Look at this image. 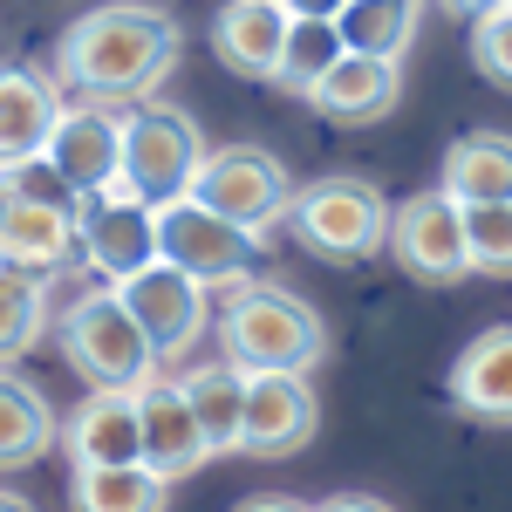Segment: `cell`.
Wrapping results in <instances>:
<instances>
[{"label":"cell","mask_w":512,"mask_h":512,"mask_svg":"<svg viewBox=\"0 0 512 512\" xmlns=\"http://www.w3.org/2000/svg\"><path fill=\"white\" fill-rule=\"evenodd\" d=\"M178 69V21L144 0H103L76 14L55 41V89L69 103L130 110L158 96V82Z\"/></svg>","instance_id":"1"},{"label":"cell","mask_w":512,"mask_h":512,"mask_svg":"<svg viewBox=\"0 0 512 512\" xmlns=\"http://www.w3.org/2000/svg\"><path fill=\"white\" fill-rule=\"evenodd\" d=\"M219 355L246 369V376H308L328 362V321L294 294V287H274V280H246L226 294L219 308Z\"/></svg>","instance_id":"2"},{"label":"cell","mask_w":512,"mask_h":512,"mask_svg":"<svg viewBox=\"0 0 512 512\" xmlns=\"http://www.w3.org/2000/svg\"><path fill=\"white\" fill-rule=\"evenodd\" d=\"M287 233L301 239L315 260H328V267L376 260L383 239H390V198H383V185H369L362 171H328V178L294 185Z\"/></svg>","instance_id":"3"},{"label":"cell","mask_w":512,"mask_h":512,"mask_svg":"<svg viewBox=\"0 0 512 512\" xmlns=\"http://www.w3.org/2000/svg\"><path fill=\"white\" fill-rule=\"evenodd\" d=\"M205 130H198L192 110H178V103H164V96H144V103H130L123 110V171L110 192L137 198V205H171V198L192 192L198 164H205Z\"/></svg>","instance_id":"4"},{"label":"cell","mask_w":512,"mask_h":512,"mask_svg":"<svg viewBox=\"0 0 512 512\" xmlns=\"http://www.w3.org/2000/svg\"><path fill=\"white\" fill-rule=\"evenodd\" d=\"M55 342L69 355V369H76L89 390H144L151 376H158V355L144 342V328L130 321V308L117 301V287H96V294H82L69 301L62 315H55Z\"/></svg>","instance_id":"5"},{"label":"cell","mask_w":512,"mask_h":512,"mask_svg":"<svg viewBox=\"0 0 512 512\" xmlns=\"http://www.w3.org/2000/svg\"><path fill=\"white\" fill-rule=\"evenodd\" d=\"M205 212H219L226 226L239 233L267 239L274 226H287V205H294V178H287V164L274 151H260V144H226V151H205L198 164L192 192Z\"/></svg>","instance_id":"6"},{"label":"cell","mask_w":512,"mask_h":512,"mask_svg":"<svg viewBox=\"0 0 512 512\" xmlns=\"http://www.w3.org/2000/svg\"><path fill=\"white\" fill-rule=\"evenodd\" d=\"M158 260L178 267L185 280H198L205 294H219V287L233 294L260 274V239L226 226L198 198H171V205H158Z\"/></svg>","instance_id":"7"},{"label":"cell","mask_w":512,"mask_h":512,"mask_svg":"<svg viewBox=\"0 0 512 512\" xmlns=\"http://www.w3.org/2000/svg\"><path fill=\"white\" fill-rule=\"evenodd\" d=\"M390 260L403 267L410 280H424V287H458V280L472 274V253H465V205L458 198L431 192H410L390 205Z\"/></svg>","instance_id":"8"},{"label":"cell","mask_w":512,"mask_h":512,"mask_svg":"<svg viewBox=\"0 0 512 512\" xmlns=\"http://www.w3.org/2000/svg\"><path fill=\"white\" fill-rule=\"evenodd\" d=\"M76 260L103 287H123L144 267H158V212L123 192H89L76 205Z\"/></svg>","instance_id":"9"},{"label":"cell","mask_w":512,"mask_h":512,"mask_svg":"<svg viewBox=\"0 0 512 512\" xmlns=\"http://www.w3.org/2000/svg\"><path fill=\"white\" fill-rule=\"evenodd\" d=\"M117 301L130 308V321L144 328V342H151V355L164 362H185V355L205 342V328H212V294L198 287V280H185L178 267H144L137 280H123Z\"/></svg>","instance_id":"10"},{"label":"cell","mask_w":512,"mask_h":512,"mask_svg":"<svg viewBox=\"0 0 512 512\" xmlns=\"http://www.w3.org/2000/svg\"><path fill=\"white\" fill-rule=\"evenodd\" d=\"M321 431V396L308 376H246V417H239V451L246 458H294V451H308Z\"/></svg>","instance_id":"11"},{"label":"cell","mask_w":512,"mask_h":512,"mask_svg":"<svg viewBox=\"0 0 512 512\" xmlns=\"http://www.w3.org/2000/svg\"><path fill=\"white\" fill-rule=\"evenodd\" d=\"M41 158L62 171V185L76 198L110 192L123 171V117L103 103H62V117L48 130V151Z\"/></svg>","instance_id":"12"},{"label":"cell","mask_w":512,"mask_h":512,"mask_svg":"<svg viewBox=\"0 0 512 512\" xmlns=\"http://www.w3.org/2000/svg\"><path fill=\"white\" fill-rule=\"evenodd\" d=\"M137 396V431H144V472H158L164 485L171 478H192L212 465V444H205V431H198L192 403H185V390H178V376H151Z\"/></svg>","instance_id":"13"},{"label":"cell","mask_w":512,"mask_h":512,"mask_svg":"<svg viewBox=\"0 0 512 512\" xmlns=\"http://www.w3.org/2000/svg\"><path fill=\"white\" fill-rule=\"evenodd\" d=\"M62 458L76 472H117V465H144V431H137V396L123 390H89L62 417Z\"/></svg>","instance_id":"14"},{"label":"cell","mask_w":512,"mask_h":512,"mask_svg":"<svg viewBox=\"0 0 512 512\" xmlns=\"http://www.w3.org/2000/svg\"><path fill=\"white\" fill-rule=\"evenodd\" d=\"M62 103L69 96L55 89V76H41L28 62H0V171L48 151V130L62 117Z\"/></svg>","instance_id":"15"},{"label":"cell","mask_w":512,"mask_h":512,"mask_svg":"<svg viewBox=\"0 0 512 512\" xmlns=\"http://www.w3.org/2000/svg\"><path fill=\"white\" fill-rule=\"evenodd\" d=\"M396 96H403V62H376V55L342 48V62L308 89V110L328 123H376L396 110Z\"/></svg>","instance_id":"16"},{"label":"cell","mask_w":512,"mask_h":512,"mask_svg":"<svg viewBox=\"0 0 512 512\" xmlns=\"http://www.w3.org/2000/svg\"><path fill=\"white\" fill-rule=\"evenodd\" d=\"M451 403L472 424H512V321L485 328L451 362Z\"/></svg>","instance_id":"17"},{"label":"cell","mask_w":512,"mask_h":512,"mask_svg":"<svg viewBox=\"0 0 512 512\" xmlns=\"http://www.w3.org/2000/svg\"><path fill=\"white\" fill-rule=\"evenodd\" d=\"M280 41H287V14L274 0H226L219 21H212V55L233 76H253V82H274Z\"/></svg>","instance_id":"18"},{"label":"cell","mask_w":512,"mask_h":512,"mask_svg":"<svg viewBox=\"0 0 512 512\" xmlns=\"http://www.w3.org/2000/svg\"><path fill=\"white\" fill-rule=\"evenodd\" d=\"M55 437H62V417L41 396V383L21 376V369H0V472L41 465L55 451Z\"/></svg>","instance_id":"19"},{"label":"cell","mask_w":512,"mask_h":512,"mask_svg":"<svg viewBox=\"0 0 512 512\" xmlns=\"http://www.w3.org/2000/svg\"><path fill=\"white\" fill-rule=\"evenodd\" d=\"M69 260H76V212L14 198V219L0 233V267H14V274H28V280H48V274H62Z\"/></svg>","instance_id":"20"},{"label":"cell","mask_w":512,"mask_h":512,"mask_svg":"<svg viewBox=\"0 0 512 512\" xmlns=\"http://www.w3.org/2000/svg\"><path fill=\"white\" fill-rule=\"evenodd\" d=\"M437 192L458 205H512V137L506 130H465L444 151Z\"/></svg>","instance_id":"21"},{"label":"cell","mask_w":512,"mask_h":512,"mask_svg":"<svg viewBox=\"0 0 512 512\" xmlns=\"http://www.w3.org/2000/svg\"><path fill=\"white\" fill-rule=\"evenodd\" d=\"M178 390H185V403H192L198 431H205V444H212V458L239 451V417H246V369H233L226 355H212V362H198V369H185V376H178Z\"/></svg>","instance_id":"22"},{"label":"cell","mask_w":512,"mask_h":512,"mask_svg":"<svg viewBox=\"0 0 512 512\" xmlns=\"http://www.w3.org/2000/svg\"><path fill=\"white\" fill-rule=\"evenodd\" d=\"M69 506L76 512H164L171 485L144 465H117V472H76L69 478Z\"/></svg>","instance_id":"23"},{"label":"cell","mask_w":512,"mask_h":512,"mask_svg":"<svg viewBox=\"0 0 512 512\" xmlns=\"http://www.w3.org/2000/svg\"><path fill=\"white\" fill-rule=\"evenodd\" d=\"M335 35L349 55H376V62H403V48L417 35V14L396 7V0H349L335 14Z\"/></svg>","instance_id":"24"},{"label":"cell","mask_w":512,"mask_h":512,"mask_svg":"<svg viewBox=\"0 0 512 512\" xmlns=\"http://www.w3.org/2000/svg\"><path fill=\"white\" fill-rule=\"evenodd\" d=\"M335 62H342L335 21H287V41H280V62H274V89L308 103V89H315Z\"/></svg>","instance_id":"25"},{"label":"cell","mask_w":512,"mask_h":512,"mask_svg":"<svg viewBox=\"0 0 512 512\" xmlns=\"http://www.w3.org/2000/svg\"><path fill=\"white\" fill-rule=\"evenodd\" d=\"M41 335H48V280L0 267V369H14Z\"/></svg>","instance_id":"26"},{"label":"cell","mask_w":512,"mask_h":512,"mask_svg":"<svg viewBox=\"0 0 512 512\" xmlns=\"http://www.w3.org/2000/svg\"><path fill=\"white\" fill-rule=\"evenodd\" d=\"M465 253L472 274L512 280V205H465Z\"/></svg>","instance_id":"27"},{"label":"cell","mask_w":512,"mask_h":512,"mask_svg":"<svg viewBox=\"0 0 512 512\" xmlns=\"http://www.w3.org/2000/svg\"><path fill=\"white\" fill-rule=\"evenodd\" d=\"M472 69L492 82V89L512 96V0L472 21Z\"/></svg>","instance_id":"28"},{"label":"cell","mask_w":512,"mask_h":512,"mask_svg":"<svg viewBox=\"0 0 512 512\" xmlns=\"http://www.w3.org/2000/svg\"><path fill=\"white\" fill-rule=\"evenodd\" d=\"M0 185H7L14 198H28V205H62V212H76V205H82V198L69 192V185H62V171H55L48 158L7 164V171H0Z\"/></svg>","instance_id":"29"},{"label":"cell","mask_w":512,"mask_h":512,"mask_svg":"<svg viewBox=\"0 0 512 512\" xmlns=\"http://www.w3.org/2000/svg\"><path fill=\"white\" fill-rule=\"evenodd\" d=\"M274 7L287 14V21H335L349 0H274Z\"/></svg>","instance_id":"30"},{"label":"cell","mask_w":512,"mask_h":512,"mask_svg":"<svg viewBox=\"0 0 512 512\" xmlns=\"http://www.w3.org/2000/svg\"><path fill=\"white\" fill-rule=\"evenodd\" d=\"M233 512H315V506L294 499V492H253V499H239Z\"/></svg>","instance_id":"31"},{"label":"cell","mask_w":512,"mask_h":512,"mask_svg":"<svg viewBox=\"0 0 512 512\" xmlns=\"http://www.w3.org/2000/svg\"><path fill=\"white\" fill-rule=\"evenodd\" d=\"M315 512H396V506L376 499V492H335V499H321Z\"/></svg>","instance_id":"32"},{"label":"cell","mask_w":512,"mask_h":512,"mask_svg":"<svg viewBox=\"0 0 512 512\" xmlns=\"http://www.w3.org/2000/svg\"><path fill=\"white\" fill-rule=\"evenodd\" d=\"M444 14H458V21H478V14H492V7H506V0H437Z\"/></svg>","instance_id":"33"},{"label":"cell","mask_w":512,"mask_h":512,"mask_svg":"<svg viewBox=\"0 0 512 512\" xmlns=\"http://www.w3.org/2000/svg\"><path fill=\"white\" fill-rule=\"evenodd\" d=\"M0 512H41V506L28 499V492H7V485H0Z\"/></svg>","instance_id":"34"},{"label":"cell","mask_w":512,"mask_h":512,"mask_svg":"<svg viewBox=\"0 0 512 512\" xmlns=\"http://www.w3.org/2000/svg\"><path fill=\"white\" fill-rule=\"evenodd\" d=\"M7 219H14V192L0 185V233H7Z\"/></svg>","instance_id":"35"},{"label":"cell","mask_w":512,"mask_h":512,"mask_svg":"<svg viewBox=\"0 0 512 512\" xmlns=\"http://www.w3.org/2000/svg\"><path fill=\"white\" fill-rule=\"evenodd\" d=\"M396 7H410V14H424V0H396Z\"/></svg>","instance_id":"36"}]
</instances>
